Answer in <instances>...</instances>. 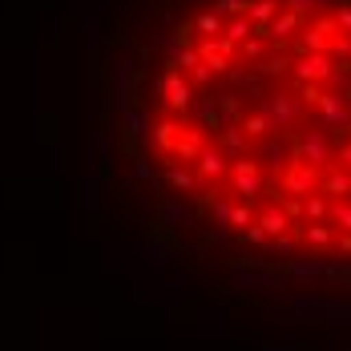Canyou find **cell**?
I'll return each mask as SVG.
<instances>
[{
  "label": "cell",
  "mask_w": 351,
  "mask_h": 351,
  "mask_svg": "<svg viewBox=\"0 0 351 351\" xmlns=\"http://www.w3.org/2000/svg\"><path fill=\"white\" fill-rule=\"evenodd\" d=\"M149 130H154V109H138L134 106V109L121 113V141H125V145H138Z\"/></svg>",
  "instance_id": "obj_14"
},
{
  "label": "cell",
  "mask_w": 351,
  "mask_h": 351,
  "mask_svg": "<svg viewBox=\"0 0 351 351\" xmlns=\"http://www.w3.org/2000/svg\"><path fill=\"white\" fill-rule=\"evenodd\" d=\"M335 25H339V33L351 36V4H339L335 8Z\"/></svg>",
  "instance_id": "obj_53"
},
{
  "label": "cell",
  "mask_w": 351,
  "mask_h": 351,
  "mask_svg": "<svg viewBox=\"0 0 351 351\" xmlns=\"http://www.w3.org/2000/svg\"><path fill=\"white\" fill-rule=\"evenodd\" d=\"M319 186H323V178H319V166H311V162H295L287 174H279V190L282 194H295V198L315 194Z\"/></svg>",
  "instance_id": "obj_6"
},
{
  "label": "cell",
  "mask_w": 351,
  "mask_h": 351,
  "mask_svg": "<svg viewBox=\"0 0 351 351\" xmlns=\"http://www.w3.org/2000/svg\"><path fill=\"white\" fill-rule=\"evenodd\" d=\"M295 319L299 323H315V327H331V331H351V303L343 299H319V295H299L295 299Z\"/></svg>",
  "instance_id": "obj_1"
},
{
  "label": "cell",
  "mask_w": 351,
  "mask_h": 351,
  "mask_svg": "<svg viewBox=\"0 0 351 351\" xmlns=\"http://www.w3.org/2000/svg\"><path fill=\"white\" fill-rule=\"evenodd\" d=\"M323 194H331V198H351V174L348 170H331V174L323 178V186H319Z\"/></svg>",
  "instance_id": "obj_28"
},
{
  "label": "cell",
  "mask_w": 351,
  "mask_h": 351,
  "mask_svg": "<svg viewBox=\"0 0 351 351\" xmlns=\"http://www.w3.org/2000/svg\"><path fill=\"white\" fill-rule=\"evenodd\" d=\"M162 97H166V106L178 109V113H190V106H194V97H198V89L190 85V77L178 69V65H170L166 69V77H162Z\"/></svg>",
  "instance_id": "obj_5"
},
{
  "label": "cell",
  "mask_w": 351,
  "mask_h": 351,
  "mask_svg": "<svg viewBox=\"0 0 351 351\" xmlns=\"http://www.w3.org/2000/svg\"><path fill=\"white\" fill-rule=\"evenodd\" d=\"M282 4H287L291 12H299V16H307L311 8H319V0H282Z\"/></svg>",
  "instance_id": "obj_54"
},
{
  "label": "cell",
  "mask_w": 351,
  "mask_h": 351,
  "mask_svg": "<svg viewBox=\"0 0 351 351\" xmlns=\"http://www.w3.org/2000/svg\"><path fill=\"white\" fill-rule=\"evenodd\" d=\"M243 243H246V246H267V243H271V234H267L258 222H250V226L243 230Z\"/></svg>",
  "instance_id": "obj_45"
},
{
  "label": "cell",
  "mask_w": 351,
  "mask_h": 351,
  "mask_svg": "<svg viewBox=\"0 0 351 351\" xmlns=\"http://www.w3.org/2000/svg\"><path fill=\"white\" fill-rule=\"evenodd\" d=\"M295 33H303V16H299V12H291V8H282L279 16L267 25V36H271L279 49H282V45H287V40H291Z\"/></svg>",
  "instance_id": "obj_18"
},
{
  "label": "cell",
  "mask_w": 351,
  "mask_h": 351,
  "mask_svg": "<svg viewBox=\"0 0 351 351\" xmlns=\"http://www.w3.org/2000/svg\"><path fill=\"white\" fill-rule=\"evenodd\" d=\"M263 351H295V348H275V343H267Z\"/></svg>",
  "instance_id": "obj_56"
},
{
  "label": "cell",
  "mask_w": 351,
  "mask_h": 351,
  "mask_svg": "<svg viewBox=\"0 0 351 351\" xmlns=\"http://www.w3.org/2000/svg\"><path fill=\"white\" fill-rule=\"evenodd\" d=\"M194 65H202V53H198L194 45H186V49H182V57H178V69H182V73H190Z\"/></svg>",
  "instance_id": "obj_48"
},
{
  "label": "cell",
  "mask_w": 351,
  "mask_h": 351,
  "mask_svg": "<svg viewBox=\"0 0 351 351\" xmlns=\"http://www.w3.org/2000/svg\"><path fill=\"white\" fill-rule=\"evenodd\" d=\"M291 69H295V57H287V53H271L258 65V73H267V77H282V73H291Z\"/></svg>",
  "instance_id": "obj_31"
},
{
  "label": "cell",
  "mask_w": 351,
  "mask_h": 351,
  "mask_svg": "<svg viewBox=\"0 0 351 351\" xmlns=\"http://www.w3.org/2000/svg\"><path fill=\"white\" fill-rule=\"evenodd\" d=\"M218 113H222V125H243V101L239 93H218Z\"/></svg>",
  "instance_id": "obj_25"
},
{
  "label": "cell",
  "mask_w": 351,
  "mask_h": 351,
  "mask_svg": "<svg viewBox=\"0 0 351 351\" xmlns=\"http://www.w3.org/2000/svg\"><path fill=\"white\" fill-rule=\"evenodd\" d=\"M222 36H230V40H239V45H243L246 36H254V21H250V16H230Z\"/></svg>",
  "instance_id": "obj_35"
},
{
  "label": "cell",
  "mask_w": 351,
  "mask_h": 351,
  "mask_svg": "<svg viewBox=\"0 0 351 351\" xmlns=\"http://www.w3.org/2000/svg\"><path fill=\"white\" fill-rule=\"evenodd\" d=\"M303 218H307V222H327V218H331V202L323 198V190L303 198Z\"/></svg>",
  "instance_id": "obj_29"
},
{
  "label": "cell",
  "mask_w": 351,
  "mask_h": 351,
  "mask_svg": "<svg viewBox=\"0 0 351 351\" xmlns=\"http://www.w3.org/2000/svg\"><path fill=\"white\" fill-rule=\"evenodd\" d=\"M348 130H351V125H348Z\"/></svg>",
  "instance_id": "obj_58"
},
{
  "label": "cell",
  "mask_w": 351,
  "mask_h": 351,
  "mask_svg": "<svg viewBox=\"0 0 351 351\" xmlns=\"http://www.w3.org/2000/svg\"><path fill=\"white\" fill-rule=\"evenodd\" d=\"M166 182H170L174 190H182V194H202V190H206V178L190 174L186 166H174V162L166 166Z\"/></svg>",
  "instance_id": "obj_20"
},
{
  "label": "cell",
  "mask_w": 351,
  "mask_h": 351,
  "mask_svg": "<svg viewBox=\"0 0 351 351\" xmlns=\"http://www.w3.org/2000/svg\"><path fill=\"white\" fill-rule=\"evenodd\" d=\"M258 154L267 158V166H271L275 174H287V170L299 162V158H295V145H287L282 138H267L263 145H258Z\"/></svg>",
  "instance_id": "obj_15"
},
{
  "label": "cell",
  "mask_w": 351,
  "mask_h": 351,
  "mask_svg": "<svg viewBox=\"0 0 351 351\" xmlns=\"http://www.w3.org/2000/svg\"><path fill=\"white\" fill-rule=\"evenodd\" d=\"M319 97H323V89H319V85L299 81V101H303V106H319Z\"/></svg>",
  "instance_id": "obj_50"
},
{
  "label": "cell",
  "mask_w": 351,
  "mask_h": 351,
  "mask_svg": "<svg viewBox=\"0 0 351 351\" xmlns=\"http://www.w3.org/2000/svg\"><path fill=\"white\" fill-rule=\"evenodd\" d=\"M202 145H206V138H202V125H186V130H182V138L174 141V154L182 158V162H198Z\"/></svg>",
  "instance_id": "obj_21"
},
{
  "label": "cell",
  "mask_w": 351,
  "mask_h": 351,
  "mask_svg": "<svg viewBox=\"0 0 351 351\" xmlns=\"http://www.w3.org/2000/svg\"><path fill=\"white\" fill-rule=\"evenodd\" d=\"M194 29H198L202 36H222V33H226V16H222V12H214V8H206V12H198V16H194Z\"/></svg>",
  "instance_id": "obj_27"
},
{
  "label": "cell",
  "mask_w": 351,
  "mask_h": 351,
  "mask_svg": "<svg viewBox=\"0 0 351 351\" xmlns=\"http://www.w3.org/2000/svg\"><path fill=\"white\" fill-rule=\"evenodd\" d=\"M226 243H230V230H226V226H210V230H206V246H218V250H222Z\"/></svg>",
  "instance_id": "obj_51"
},
{
  "label": "cell",
  "mask_w": 351,
  "mask_h": 351,
  "mask_svg": "<svg viewBox=\"0 0 351 351\" xmlns=\"http://www.w3.org/2000/svg\"><path fill=\"white\" fill-rule=\"evenodd\" d=\"M295 234H303L311 246H327L331 243V226H323V222H307V226H295Z\"/></svg>",
  "instance_id": "obj_32"
},
{
  "label": "cell",
  "mask_w": 351,
  "mask_h": 351,
  "mask_svg": "<svg viewBox=\"0 0 351 351\" xmlns=\"http://www.w3.org/2000/svg\"><path fill=\"white\" fill-rule=\"evenodd\" d=\"M101 271H106V275H113V271H130V246H117V250L109 246V250H106V263H101Z\"/></svg>",
  "instance_id": "obj_33"
},
{
  "label": "cell",
  "mask_w": 351,
  "mask_h": 351,
  "mask_svg": "<svg viewBox=\"0 0 351 351\" xmlns=\"http://www.w3.org/2000/svg\"><path fill=\"white\" fill-rule=\"evenodd\" d=\"M348 202H351V198H348Z\"/></svg>",
  "instance_id": "obj_59"
},
{
  "label": "cell",
  "mask_w": 351,
  "mask_h": 351,
  "mask_svg": "<svg viewBox=\"0 0 351 351\" xmlns=\"http://www.w3.org/2000/svg\"><path fill=\"white\" fill-rule=\"evenodd\" d=\"M282 8H287L282 0H250V12H246V16H250L254 25H271Z\"/></svg>",
  "instance_id": "obj_26"
},
{
  "label": "cell",
  "mask_w": 351,
  "mask_h": 351,
  "mask_svg": "<svg viewBox=\"0 0 351 351\" xmlns=\"http://www.w3.org/2000/svg\"><path fill=\"white\" fill-rule=\"evenodd\" d=\"M154 49H162L166 53V65H178V57H182V40H178V33L174 29H166V33H158V40H154Z\"/></svg>",
  "instance_id": "obj_30"
},
{
  "label": "cell",
  "mask_w": 351,
  "mask_h": 351,
  "mask_svg": "<svg viewBox=\"0 0 351 351\" xmlns=\"http://www.w3.org/2000/svg\"><path fill=\"white\" fill-rule=\"evenodd\" d=\"M295 81H331V73H335V57L331 53H303V57H295Z\"/></svg>",
  "instance_id": "obj_9"
},
{
  "label": "cell",
  "mask_w": 351,
  "mask_h": 351,
  "mask_svg": "<svg viewBox=\"0 0 351 351\" xmlns=\"http://www.w3.org/2000/svg\"><path fill=\"white\" fill-rule=\"evenodd\" d=\"M230 194H239L243 202H254L258 194H267V178L258 170V162H250V158L230 162Z\"/></svg>",
  "instance_id": "obj_3"
},
{
  "label": "cell",
  "mask_w": 351,
  "mask_h": 351,
  "mask_svg": "<svg viewBox=\"0 0 351 351\" xmlns=\"http://www.w3.org/2000/svg\"><path fill=\"white\" fill-rule=\"evenodd\" d=\"M93 158H97V170L109 166V130L106 125H93Z\"/></svg>",
  "instance_id": "obj_34"
},
{
  "label": "cell",
  "mask_w": 351,
  "mask_h": 351,
  "mask_svg": "<svg viewBox=\"0 0 351 351\" xmlns=\"http://www.w3.org/2000/svg\"><path fill=\"white\" fill-rule=\"evenodd\" d=\"M210 8L230 21V16H246L250 12V0H210Z\"/></svg>",
  "instance_id": "obj_37"
},
{
  "label": "cell",
  "mask_w": 351,
  "mask_h": 351,
  "mask_svg": "<svg viewBox=\"0 0 351 351\" xmlns=\"http://www.w3.org/2000/svg\"><path fill=\"white\" fill-rule=\"evenodd\" d=\"M339 36V25H335V16H319L311 29H303L299 33V45H295V53L303 57V53H331V40Z\"/></svg>",
  "instance_id": "obj_7"
},
{
  "label": "cell",
  "mask_w": 351,
  "mask_h": 351,
  "mask_svg": "<svg viewBox=\"0 0 351 351\" xmlns=\"http://www.w3.org/2000/svg\"><path fill=\"white\" fill-rule=\"evenodd\" d=\"M335 158H339V162H343V170H351V138L343 141V145H339V149H335Z\"/></svg>",
  "instance_id": "obj_55"
},
{
  "label": "cell",
  "mask_w": 351,
  "mask_h": 351,
  "mask_svg": "<svg viewBox=\"0 0 351 351\" xmlns=\"http://www.w3.org/2000/svg\"><path fill=\"white\" fill-rule=\"evenodd\" d=\"M182 130H186L182 121H158V145L162 149H174V141L182 138Z\"/></svg>",
  "instance_id": "obj_36"
},
{
  "label": "cell",
  "mask_w": 351,
  "mask_h": 351,
  "mask_svg": "<svg viewBox=\"0 0 351 351\" xmlns=\"http://www.w3.org/2000/svg\"><path fill=\"white\" fill-rule=\"evenodd\" d=\"M250 222H258V218H254V210H250V202H234V218H230V226L246 230Z\"/></svg>",
  "instance_id": "obj_44"
},
{
  "label": "cell",
  "mask_w": 351,
  "mask_h": 351,
  "mask_svg": "<svg viewBox=\"0 0 351 351\" xmlns=\"http://www.w3.org/2000/svg\"><path fill=\"white\" fill-rule=\"evenodd\" d=\"M267 250H271V254H287V258H291V254L299 250V239H295V230H291V234H279V239H271V243H267Z\"/></svg>",
  "instance_id": "obj_38"
},
{
  "label": "cell",
  "mask_w": 351,
  "mask_h": 351,
  "mask_svg": "<svg viewBox=\"0 0 351 351\" xmlns=\"http://www.w3.org/2000/svg\"><path fill=\"white\" fill-rule=\"evenodd\" d=\"M243 57L246 61H263V57H267V36H246L243 40Z\"/></svg>",
  "instance_id": "obj_41"
},
{
  "label": "cell",
  "mask_w": 351,
  "mask_h": 351,
  "mask_svg": "<svg viewBox=\"0 0 351 351\" xmlns=\"http://www.w3.org/2000/svg\"><path fill=\"white\" fill-rule=\"evenodd\" d=\"M282 279H287V271H279V267H271V271H230V291H267Z\"/></svg>",
  "instance_id": "obj_13"
},
{
  "label": "cell",
  "mask_w": 351,
  "mask_h": 351,
  "mask_svg": "<svg viewBox=\"0 0 351 351\" xmlns=\"http://www.w3.org/2000/svg\"><path fill=\"white\" fill-rule=\"evenodd\" d=\"M194 166H198V174L206 178V182H218L222 174H230V154H226V149H222L218 141H206Z\"/></svg>",
  "instance_id": "obj_12"
},
{
  "label": "cell",
  "mask_w": 351,
  "mask_h": 351,
  "mask_svg": "<svg viewBox=\"0 0 351 351\" xmlns=\"http://www.w3.org/2000/svg\"><path fill=\"white\" fill-rule=\"evenodd\" d=\"M130 254L145 263L149 279H166V263H170V254H174V243H166V239H149V243H141V246H130Z\"/></svg>",
  "instance_id": "obj_8"
},
{
  "label": "cell",
  "mask_w": 351,
  "mask_h": 351,
  "mask_svg": "<svg viewBox=\"0 0 351 351\" xmlns=\"http://www.w3.org/2000/svg\"><path fill=\"white\" fill-rule=\"evenodd\" d=\"M295 158H299V162H311V166H327V162H331L327 134H323V130H307V134H299V141H295Z\"/></svg>",
  "instance_id": "obj_10"
},
{
  "label": "cell",
  "mask_w": 351,
  "mask_h": 351,
  "mask_svg": "<svg viewBox=\"0 0 351 351\" xmlns=\"http://www.w3.org/2000/svg\"><path fill=\"white\" fill-rule=\"evenodd\" d=\"M81 202H85V210H97V202H101V194H97V170L85 174V194H81Z\"/></svg>",
  "instance_id": "obj_43"
},
{
  "label": "cell",
  "mask_w": 351,
  "mask_h": 351,
  "mask_svg": "<svg viewBox=\"0 0 351 351\" xmlns=\"http://www.w3.org/2000/svg\"><path fill=\"white\" fill-rule=\"evenodd\" d=\"M85 49H89V53L97 49V8L85 12Z\"/></svg>",
  "instance_id": "obj_46"
},
{
  "label": "cell",
  "mask_w": 351,
  "mask_h": 351,
  "mask_svg": "<svg viewBox=\"0 0 351 351\" xmlns=\"http://www.w3.org/2000/svg\"><path fill=\"white\" fill-rule=\"evenodd\" d=\"M158 218H162V226H194V206H186V202H178L170 194H162L158 198Z\"/></svg>",
  "instance_id": "obj_17"
},
{
  "label": "cell",
  "mask_w": 351,
  "mask_h": 351,
  "mask_svg": "<svg viewBox=\"0 0 351 351\" xmlns=\"http://www.w3.org/2000/svg\"><path fill=\"white\" fill-rule=\"evenodd\" d=\"M319 4H331V0H319Z\"/></svg>",
  "instance_id": "obj_57"
},
{
  "label": "cell",
  "mask_w": 351,
  "mask_h": 351,
  "mask_svg": "<svg viewBox=\"0 0 351 351\" xmlns=\"http://www.w3.org/2000/svg\"><path fill=\"white\" fill-rule=\"evenodd\" d=\"M210 214H214V226H230V218H234V202L230 198H218L210 206Z\"/></svg>",
  "instance_id": "obj_42"
},
{
  "label": "cell",
  "mask_w": 351,
  "mask_h": 351,
  "mask_svg": "<svg viewBox=\"0 0 351 351\" xmlns=\"http://www.w3.org/2000/svg\"><path fill=\"white\" fill-rule=\"evenodd\" d=\"M190 113H194V121H198L202 130H214V138L226 130V125H222V113H218V97H214V93H198V97H194V106H190Z\"/></svg>",
  "instance_id": "obj_16"
},
{
  "label": "cell",
  "mask_w": 351,
  "mask_h": 351,
  "mask_svg": "<svg viewBox=\"0 0 351 351\" xmlns=\"http://www.w3.org/2000/svg\"><path fill=\"white\" fill-rule=\"evenodd\" d=\"M258 226H263L271 239H279V234H291V230H295V218L282 210L279 202H271V206H263V214H258Z\"/></svg>",
  "instance_id": "obj_19"
},
{
  "label": "cell",
  "mask_w": 351,
  "mask_h": 351,
  "mask_svg": "<svg viewBox=\"0 0 351 351\" xmlns=\"http://www.w3.org/2000/svg\"><path fill=\"white\" fill-rule=\"evenodd\" d=\"M198 335H202V339H222V335H226V311L206 307V311H202V327H198Z\"/></svg>",
  "instance_id": "obj_24"
},
{
  "label": "cell",
  "mask_w": 351,
  "mask_h": 351,
  "mask_svg": "<svg viewBox=\"0 0 351 351\" xmlns=\"http://www.w3.org/2000/svg\"><path fill=\"white\" fill-rule=\"evenodd\" d=\"M186 77H190V85H194V89H206V85H214V77H218V73H214L210 65L202 61V65H194V69L186 73Z\"/></svg>",
  "instance_id": "obj_40"
},
{
  "label": "cell",
  "mask_w": 351,
  "mask_h": 351,
  "mask_svg": "<svg viewBox=\"0 0 351 351\" xmlns=\"http://www.w3.org/2000/svg\"><path fill=\"white\" fill-rule=\"evenodd\" d=\"M246 141H250V138H246L243 125H226V130L218 134V145L230 154V162H234V158H246Z\"/></svg>",
  "instance_id": "obj_23"
},
{
  "label": "cell",
  "mask_w": 351,
  "mask_h": 351,
  "mask_svg": "<svg viewBox=\"0 0 351 351\" xmlns=\"http://www.w3.org/2000/svg\"><path fill=\"white\" fill-rule=\"evenodd\" d=\"M226 77H230V85H234V89H243V85H246V89H254V77H250L246 69H230Z\"/></svg>",
  "instance_id": "obj_52"
},
{
  "label": "cell",
  "mask_w": 351,
  "mask_h": 351,
  "mask_svg": "<svg viewBox=\"0 0 351 351\" xmlns=\"http://www.w3.org/2000/svg\"><path fill=\"white\" fill-rule=\"evenodd\" d=\"M258 109L275 121V130H287V125H295V121H299L303 101H299L295 93H287V89H275V93H263V97H258Z\"/></svg>",
  "instance_id": "obj_4"
},
{
  "label": "cell",
  "mask_w": 351,
  "mask_h": 351,
  "mask_svg": "<svg viewBox=\"0 0 351 351\" xmlns=\"http://www.w3.org/2000/svg\"><path fill=\"white\" fill-rule=\"evenodd\" d=\"M331 222H335L343 234H351V202H348V198H339V202L331 206Z\"/></svg>",
  "instance_id": "obj_39"
},
{
  "label": "cell",
  "mask_w": 351,
  "mask_h": 351,
  "mask_svg": "<svg viewBox=\"0 0 351 351\" xmlns=\"http://www.w3.org/2000/svg\"><path fill=\"white\" fill-rule=\"evenodd\" d=\"M331 57H335V61H351V36L348 33H339L331 40Z\"/></svg>",
  "instance_id": "obj_49"
},
{
  "label": "cell",
  "mask_w": 351,
  "mask_h": 351,
  "mask_svg": "<svg viewBox=\"0 0 351 351\" xmlns=\"http://www.w3.org/2000/svg\"><path fill=\"white\" fill-rule=\"evenodd\" d=\"M243 130H246V138H250V141H267V138H275V134H279V130H275V121H271L258 106L243 117Z\"/></svg>",
  "instance_id": "obj_22"
},
{
  "label": "cell",
  "mask_w": 351,
  "mask_h": 351,
  "mask_svg": "<svg viewBox=\"0 0 351 351\" xmlns=\"http://www.w3.org/2000/svg\"><path fill=\"white\" fill-rule=\"evenodd\" d=\"M287 279H351V263H331V258H291L287 263Z\"/></svg>",
  "instance_id": "obj_2"
},
{
  "label": "cell",
  "mask_w": 351,
  "mask_h": 351,
  "mask_svg": "<svg viewBox=\"0 0 351 351\" xmlns=\"http://www.w3.org/2000/svg\"><path fill=\"white\" fill-rule=\"evenodd\" d=\"M134 178H138V182H149V186H154V182H158V174H154V166H149V158H134Z\"/></svg>",
  "instance_id": "obj_47"
},
{
  "label": "cell",
  "mask_w": 351,
  "mask_h": 351,
  "mask_svg": "<svg viewBox=\"0 0 351 351\" xmlns=\"http://www.w3.org/2000/svg\"><path fill=\"white\" fill-rule=\"evenodd\" d=\"M315 109H319V117H323L327 130H348L351 125V106H348L343 93H323Z\"/></svg>",
  "instance_id": "obj_11"
}]
</instances>
